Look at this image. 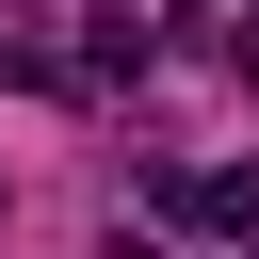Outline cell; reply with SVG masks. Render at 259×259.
Instances as JSON below:
<instances>
[{
    "label": "cell",
    "mask_w": 259,
    "mask_h": 259,
    "mask_svg": "<svg viewBox=\"0 0 259 259\" xmlns=\"http://www.w3.org/2000/svg\"><path fill=\"white\" fill-rule=\"evenodd\" d=\"M113 259H162V243H146V227H113Z\"/></svg>",
    "instance_id": "3957f363"
},
{
    "label": "cell",
    "mask_w": 259,
    "mask_h": 259,
    "mask_svg": "<svg viewBox=\"0 0 259 259\" xmlns=\"http://www.w3.org/2000/svg\"><path fill=\"white\" fill-rule=\"evenodd\" d=\"M81 81H97V97L146 81V16H97V32H81Z\"/></svg>",
    "instance_id": "6da1fadb"
},
{
    "label": "cell",
    "mask_w": 259,
    "mask_h": 259,
    "mask_svg": "<svg viewBox=\"0 0 259 259\" xmlns=\"http://www.w3.org/2000/svg\"><path fill=\"white\" fill-rule=\"evenodd\" d=\"M243 259H259V243H243Z\"/></svg>",
    "instance_id": "277c9868"
},
{
    "label": "cell",
    "mask_w": 259,
    "mask_h": 259,
    "mask_svg": "<svg viewBox=\"0 0 259 259\" xmlns=\"http://www.w3.org/2000/svg\"><path fill=\"white\" fill-rule=\"evenodd\" d=\"M227 65H243V81H259V16H243V32H227Z\"/></svg>",
    "instance_id": "7a4b0ae2"
}]
</instances>
